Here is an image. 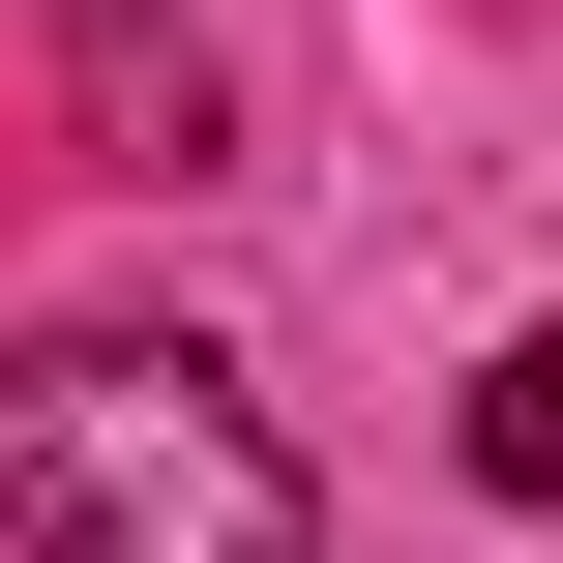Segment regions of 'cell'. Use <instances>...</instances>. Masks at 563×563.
<instances>
[{
  "label": "cell",
  "instance_id": "6da1fadb",
  "mask_svg": "<svg viewBox=\"0 0 563 563\" xmlns=\"http://www.w3.org/2000/svg\"><path fill=\"white\" fill-rule=\"evenodd\" d=\"M0 534L30 563H327L297 445L238 416V356L178 327H30L0 356Z\"/></svg>",
  "mask_w": 563,
  "mask_h": 563
},
{
  "label": "cell",
  "instance_id": "7a4b0ae2",
  "mask_svg": "<svg viewBox=\"0 0 563 563\" xmlns=\"http://www.w3.org/2000/svg\"><path fill=\"white\" fill-rule=\"evenodd\" d=\"M89 119H119V178H208V59H148V30H89Z\"/></svg>",
  "mask_w": 563,
  "mask_h": 563
},
{
  "label": "cell",
  "instance_id": "3957f363",
  "mask_svg": "<svg viewBox=\"0 0 563 563\" xmlns=\"http://www.w3.org/2000/svg\"><path fill=\"white\" fill-rule=\"evenodd\" d=\"M475 475H505V505H563V327H505V386H475Z\"/></svg>",
  "mask_w": 563,
  "mask_h": 563
}]
</instances>
